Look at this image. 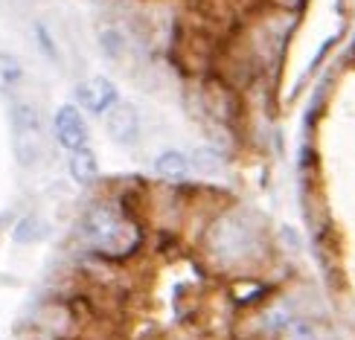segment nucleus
I'll return each mask as SVG.
<instances>
[{"label": "nucleus", "mask_w": 355, "mask_h": 340, "mask_svg": "<svg viewBox=\"0 0 355 340\" xmlns=\"http://www.w3.org/2000/svg\"><path fill=\"white\" fill-rule=\"evenodd\" d=\"M85 235L94 247L111 256L128 253L131 244H135V233L111 206H96V210L85 215Z\"/></svg>", "instance_id": "nucleus-1"}, {"label": "nucleus", "mask_w": 355, "mask_h": 340, "mask_svg": "<svg viewBox=\"0 0 355 340\" xmlns=\"http://www.w3.org/2000/svg\"><path fill=\"white\" fill-rule=\"evenodd\" d=\"M12 149L21 166L38 163V157L44 152V128L41 116L29 102H18L12 105Z\"/></svg>", "instance_id": "nucleus-2"}, {"label": "nucleus", "mask_w": 355, "mask_h": 340, "mask_svg": "<svg viewBox=\"0 0 355 340\" xmlns=\"http://www.w3.org/2000/svg\"><path fill=\"white\" fill-rule=\"evenodd\" d=\"M53 128H55V140L62 149H67L70 154L79 152L87 145V125L82 120V114L76 105H62L53 116Z\"/></svg>", "instance_id": "nucleus-3"}, {"label": "nucleus", "mask_w": 355, "mask_h": 340, "mask_svg": "<svg viewBox=\"0 0 355 340\" xmlns=\"http://www.w3.org/2000/svg\"><path fill=\"white\" fill-rule=\"evenodd\" d=\"M76 102L87 114H108L116 105V84L105 76H91L76 87Z\"/></svg>", "instance_id": "nucleus-4"}, {"label": "nucleus", "mask_w": 355, "mask_h": 340, "mask_svg": "<svg viewBox=\"0 0 355 340\" xmlns=\"http://www.w3.org/2000/svg\"><path fill=\"white\" fill-rule=\"evenodd\" d=\"M105 128L114 143H123V145H131L137 137H140V116L131 105H116L105 114Z\"/></svg>", "instance_id": "nucleus-5"}, {"label": "nucleus", "mask_w": 355, "mask_h": 340, "mask_svg": "<svg viewBox=\"0 0 355 340\" xmlns=\"http://www.w3.org/2000/svg\"><path fill=\"white\" fill-rule=\"evenodd\" d=\"M67 169H70V177H73V181L82 184V186H87V184H94L96 177H99V160H96V154L85 145V149H79V152H73V154H70Z\"/></svg>", "instance_id": "nucleus-6"}, {"label": "nucleus", "mask_w": 355, "mask_h": 340, "mask_svg": "<svg viewBox=\"0 0 355 340\" xmlns=\"http://www.w3.org/2000/svg\"><path fill=\"white\" fill-rule=\"evenodd\" d=\"M189 166H192V160L184 152H175V149L157 154V160H155V172L160 177H169V181H184L189 175Z\"/></svg>", "instance_id": "nucleus-7"}, {"label": "nucleus", "mask_w": 355, "mask_h": 340, "mask_svg": "<svg viewBox=\"0 0 355 340\" xmlns=\"http://www.w3.org/2000/svg\"><path fill=\"white\" fill-rule=\"evenodd\" d=\"M21 76H24L21 62H18L15 55H9V53L0 50V93H9L12 87L21 82Z\"/></svg>", "instance_id": "nucleus-8"}, {"label": "nucleus", "mask_w": 355, "mask_h": 340, "mask_svg": "<svg viewBox=\"0 0 355 340\" xmlns=\"http://www.w3.org/2000/svg\"><path fill=\"white\" fill-rule=\"evenodd\" d=\"M41 235H44V224H41V218H35V215L21 218L18 227L12 230V239L18 242V244H33V242L41 239Z\"/></svg>", "instance_id": "nucleus-9"}, {"label": "nucleus", "mask_w": 355, "mask_h": 340, "mask_svg": "<svg viewBox=\"0 0 355 340\" xmlns=\"http://www.w3.org/2000/svg\"><path fill=\"white\" fill-rule=\"evenodd\" d=\"M286 340H318V334H315L312 326H306V323H294V326L288 329Z\"/></svg>", "instance_id": "nucleus-10"}, {"label": "nucleus", "mask_w": 355, "mask_h": 340, "mask_svg": "<svg viewBox=\"0 0 355 340\" xmlns=\"http://www.w3.org/2000/svg\"><path fill=\"white\" fill-rule=\"evenodd\" d=\"M196 157H201V163H196L201 172H207V175H210V172H216V169H218V163H216L218 157H216V154H210V152H198Z\"/></svg>", "instance_id": "nucleus-11"}]
</instances>
